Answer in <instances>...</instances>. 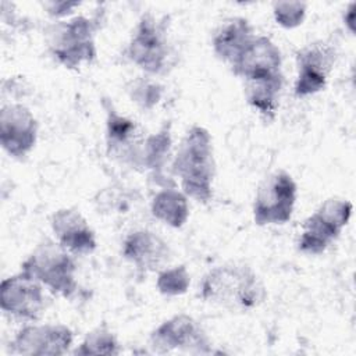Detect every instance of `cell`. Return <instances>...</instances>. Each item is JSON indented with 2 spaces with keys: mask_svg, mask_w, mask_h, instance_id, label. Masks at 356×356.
Instances as JSON below:
<instances>
[{
  "mask_svg": "<svg viewBox=\"0 0 356 356\" xmlns=\"http://www.w3.org/2000/svg\"><path fill=\"white\" fill-rule=\"evenodd\" d=\"M200 296L231 312H248L263 303L266 288L249 266L231 263L217 266L203 277Z\"/></svg>",
  "mask_w": 356,
  "mask_h": 356,
  "instance_id": "1",
  "label": "cell"
},
{
  "mask_svg": "<svg viewBox=\"0 0 356 356\" xmlns=\"http://www.w3.org/2000/svg\"><path fill=\"white\" fill-rule=\"evenodd\" d=\"M172 172L179 177L182 192L202 203L213 197L216 164L210 132L199 125L188 129L172 161Z\"/></svg>",
  "mask_w": 356,
  "mask_h": 356,
  "instance_id": "2",
  "label": "cell"
},
{
  "mask_svg": "<svg viewBox=\"0 0 356 356\" xmlns=\"http://www.w3.org/2000/svg\"><path fill=\"white\" fill-rule=\"evenodd\" d=\"M21 267L54 295L70 298L76 291L75 261L58 242L44 239Z\"/></svg>",
  "mask_w": 356,
  "mask_h": 356,
  "instance_id": "3",
  "label": "cell"
},
{
  "mask_svg": "<svg viewBox=\"0 0 356 356\" xmlns=\"http://www.w3.org/2000/svg\"><path fill=\"white\" fill-rule=\"evenodd\" d=\"M96 25L86 17H74L49 26L47 42L51 56L65 68L92 63L96 57Z\"/></svg>",
  "mask_w": 356,
  "mask_h": 356,
  "instance_id": "4",
  "label": "cell"
},
{
  "mask_svg": "<svg viewBox=\"0 0 356 356\" xmlns=\"http://www.w3.org/2000/svg\"><path fill=\"white\" fill-rule=\"evenodd\" d=\"M125 54L129 61L147 74L164 72L171 54L165 19H157L152 14L142 15Z\"/></svg>",
  "mask_w": 356,
  "mask_h": 356,
  "instance_id": "5",
  "label": "cell"
},
{
  "mask_svg": "<svg viewBox=\"0 0 356 356\" xmlns=\"http://www.w3.org/2000/svg\"><path fill=\"white\" fill-rule=\"evenodd\" d=\"M352 203L343 199H327L302 227L298 248L306 254H320L335 241L352 214Z\"/></svg>",
  "mask_w": 356,
  "mask_h": 356,
  "instance_id": "6",
  "label": "cell"
},
{
  "mask_svg": "<svg viewBox=\"0 0 356 356\" xmlns=\"http://www.w3.org/2000/svg\"><path fill=\"white\" fill-rule=\"evenodd\" d=\"M296 193V182L285 171H277L264 178L253 204L256 225L285 224L289 221L295 209Z\"/></svg>",
  "mask_w": 356,
  "mask_h": 356,
  "instance_id": "7",
  "label": "cell"
},
{
  "mask_svg": "<svg viewBox=\"0 0 356 356\" xmlns=\"http://www.w3.org/2000/svg\"><path fill=\"white\" fill-rule=\"evenodd\" d=\"M156 353L185 350L189 353H210V341L202 325L188 314H177L161 323L149 338Z\"/></svg>",
  "mask_w": 356,
  "mask_h": 356,
  "instance_id": "8",
  "label": "cell"
},
{
  "mask_svg": "<svg viewBox=\"0 0 356 356\" xmlns=\"http://www.w3.org/2000/svg\"><path fill=\"white\" fill-rule=\"evenodd\" d=\"M43 285L31 274L19 271L7 277L0 285L1 310L18 320H38L44 309Z\"/></svg>",
  "mask_w": 356,
  "mask_h": 356,
  "instance_id": "9",
  "label": "cell"
},
{
  "mask_svg": "<svg viewBox=\"0 0 356 356\" xmlns=\"http://www.w3.org/2000/svg\"><path fill=\"white\" fill-rule=\"evenodd\" d=\"M334 60L335 50L328 43L314 42L302 47L296 54L298 76L293 88L295 96L306 97L323 90Z\"/></svg>",
  "mask_w": 356,
  "mask_h": 356,
  "instance_id": "10",
  "label": "cell"
},
{
  "mask_svg": "<svg viewBox=\"0 0 356 356\" xmlns=\"http://www.w3.org/2000/svg\"><path fill=\"white\" fill-rule=\"evenodd\" d=\"M38 138V121L32 111L19 103L1 107L0 111V143L15 159L26 156Z\"/></svg>",
  "mask_w": 356,
  "mask_h": 356,
  "instance_id": "11",
  "label": "cell"
},
{
  "mask_svg": "<svg viewBox=\"0 0 356 356\" xmlns=\"http://www.w3.org/2000/svg\"><path fill=\"white\" fill-rule=\"evenodd\" d=\"M72 331L63 324H31L18 331L11 342V352L26 356H57L68 352Z\"/></svg>",
  "mask_w": 356,
  "mask_h": 356,
  "instance_id": "12",
  "label": "cell"
},
{
  "mask_svg": "<svg viewBox=\"0 0 356 356\" xmlns=\"http://www.w3.org/2000/svg\"><path fill=\"white\" fill-rule=\"evenodd\" d=\"M282 57L278 46L267 36H254L232 61L231 71L243 81L281 74Z\"/></svg>",
  "mask_w": 356,
  "mask_h": 356,
  "instance_id": "13",
  "label": "cell"
},
{
  "mask_svg": "<svg viewBox=\"0 0 356 356\" xmlns=\"http://www.w3.org/2000/svg\"><path fill=\"white\" fill-rule=\"evenodd\" d=\"M57 242L74 256L89 254L96 249V236L83 216L74 209H60L50 220Z\"/></svg>",
  "mask_w": 356,
  "mask_h": 356,
  "instance_id": "14",
  "label": "cell"
},
{
  "mask_svg": "<svg viewBox=\"0 0 356 356\" xmlns=\"http://www.w3.org/2000/svg\"><path fill=\"white\" fill-rule=\"evenodd\" d=\"M122 254L139 270L156 271L170 260V248L156 234L142 229L125 238Z\"/></svg>",
  "mask_w": 356,
  "mask_h": 356,
  "instance_id": "15",
  "label": "cell"
},
{
  "mask_svg": "<svg viewBox=\"0 0 356 356\" xmlns=\"http://www.w3.org/2000/svg\"><path fill=\"white\" fill-rule=\"evenodd\" d=\"M254 36L253 28L246 18H227L213 33V51L218 60L231 65Z\"/></svg>",
  "mask_w": 356,
  "mask_h": 356,
  "instance_id": "16",
  "label": "cell"
},
{
  "mask_svg": "<svg viewBox=\"0 0 356 356\" xmlns=\"http://www.w3.org/2000/svg\"><path fill=\"white\" fill-rule=\"evenodd\" d=\"M106 108V138L107 147L113 156H124L125 160L136 164V159L140 150V143L136 136L135 121L120 115L111 104L104 102Z\"/></svg>",
  "mask_w": 356,
  "mask_h": 356,
  "instance_id": "17",
  "label": "cell"
},
{
  "mask_svg": "<svg viewBox=\"0 0 356 356\" xmlns=\"http://www.w3.org/2000/svg\"><path fill=\"white\" fill-rule=\"evenodd\" d=\"M284 75L274 74L245 81V97L249 106L257 110L266 120H273L278 107Z\"/></svg>",
  "mask_w": 356,
  "mask_h": 356,
  "instance_id": "18",
  "label": "cell"
},
{
  "mask_svg": "<svg viewBox=\"0 0 356 356\" xmlns=\"http://www.w3.org/2000/svg\"><path fill=\"white\" fill-rule=\"evenodd\" d=\"M152 214L170 227H182L189 217L186 195L174 188H165L160 191L153 197Z\"/></svg>",
  "mask_w": 356,
  "mask_h": 356,
  "instance_id": "19",
  "label": "cell"
},
{
  "mask_svg": "<svg viewBox=\"0 0 356 356\" xmlns=\"http://www.w3.org/2000/svg\"><path fill=\"white\" fill-rule=\"evenodd\" d=\"M171 138L168 129H161L159 134L149 136L140 146L136 167H145L149 170L161 168L165 156L168 154Z\"/></svg>",
  "mask_w": 356,
  "mask_h": 356,
  "instance_id": "20",
  "label": "cell"
},
{
  "mask_svg": "<svg viewBox=\"0 0 356 356\" xmlns=\"http://www.w3.org/2000/svg\"><path fill=\"white\" fill-rule=\"evenodd\" d=\"M118 352L117 338L107 324L103 323L86 334L79 348L74 350V355H117Z\"/></svg>",
  "mask_w": 356,
  "mask_h": 356,
  "instance_id": "21",
  "label": "cell"
},
{
  "mask_svg": "<svg viewBox=\"0 0 356 356\" xmlns=\"http://www.w3.org/2000/svg\"><path fill=\"white\" fill-rule=\"evenodd\" d=\"M191 282L189 273L185 266H177L160 271L157 277V288L165 296H177L186 292Z\"/></svg>",
  "mask_w": 356,
  "mask_h": 356,
  "instance_id": "22",
  "label": "cell"
},
{
  "mask_svg": "<svg viewBox=\"0 0 356 356\" xmlns=\"http://www.w3.org/2000/svg\"><path fill=\"white\" fill-rule=\"evenodd\" d=\"M274 18L284 28L299 26L306 17V3L303 1H275L273 4Z\"/></svg>",
  "mask_w": 356,
  "mask_h": 356,
  "instance_id": "23",
  "label": "cell"
},
{
  "mask_svg": "<svg viewBox=\"0 0 356 356\" xmlns=\"http://www.w3.org/2000/svg\"><path fill=\"white\" fill-rule=\"evenodd\" d=\"M128 92L132 102H135L143 108H152L160 100L163 88L153 81L139 78L131 83Z\"/></svg>",
  "mask_w": 356,
  "mask_h": 356,
  "instance_id": "24",
  "label": "cell"
},
{
  "mask_svg": "<svg viewBox=\"0 0 356 356\" xmlns=\"http://www.w3.org/2000/svg\"><path fill=\"white\" fill-rule=\"evenodd\" d=\"M47 8V13L56 18L65 17L72 13L75 7L79 6V3H71V1H50L43 4Z\"/></svg>",
  "mask_w": 356,
  "mask_h": 356,
  "instance_id": "25",
  "label": "cell"
},
{
  "mask_svg": "<svg viewBox=\"0 0 356 356\" xmlns=\"http://www.w3.org/2000/svg\"><path fill=\"white\" fill-rule=\"evenodd\" d=\"M355 6H356L355 3H350L343 15V21L350 32H355V22H353L355 21Z\"/></svg>",
  "mask_w": 356,
  "mask_h": 356,
  "instance_id": "26",
  "label": "cell"
}]
</instances>
